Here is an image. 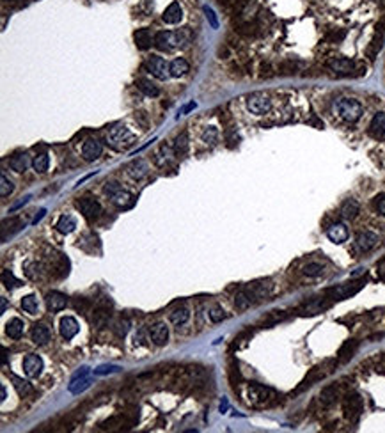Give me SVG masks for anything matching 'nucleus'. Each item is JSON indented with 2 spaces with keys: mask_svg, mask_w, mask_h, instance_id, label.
I'll return each mask as SVG.
<instances>
[{
  "mask_svg": "<svg viewBox=\"0 0 385 433\" xmlns=\"http://www.w3.org/2000/svg\"><path fill=\"white\" fill-rule=\"evenodd\" d=\"M208 316H210V320L213 321V323H220L222 320H225V318H227V314H225V311L222 309L220 306H211Z\"/></svg>",
  "mask_w": 385,
  "mask_h": 433,
  "instance_id": "nucleus-47",
  "label": "nucleus"
},
{
  "mask_svg": "<svg viewBox=\"0 0 385 433\" xmlns=\"http://www.w3.org/2000/svg\"><path fill=\"white\" fill-rule=\"evenodd\" d=\"M218 2L224 4V6H227V4H236V2H240V0H218Z\"/></svg>",
  "mask_w": 385,
  "mask_h": 433,
  "instance_id": "nucleus-54",
  "label": "nucleus"
},
{
  "mask_svg": "<svg viewBox=\"0 0 385 433\" xmlns=\"http://www.w3.org/2000/svg\"><path fill=\"white\" fill-rule=\"evenodd\" d=\"M102 153H103V144L98 139L91 137L82 144V156H84V160H87V162L98 160L100 156H102Z\"/></svg>",
  "mask_w": 385,
  "mask_h": 433,
  "instance_id": "nucleus-14",
  "label": "nucleus"
},
{
  "mask_svg": "<svg viewBox=\"0 0 385 433\" xmlns=\"http://www.w3.org/2000/svg\"><path fill=\"white\" fill-rule=\"evenodd\" d=\"M369 135L374 139H381L385 135V112H376L369 123Z\"/></svg>",
  "mask_w": 385,
  "mask_h": 433,
  "instance_id": "nucleus-24",
  "label": "nucleus"
},
{
  "mask_svg": "<svg viewBox=\"0 0 385 433\" xmlns=\"http://www.w3.org/2000/svg\"><path fill=\"white\" fill-rule=\"evenodd\" d=\"M126 172H128V176H130L131 180L140 181L142 178H146L149 174V165H148V162H144L142 158L133 160V162L128 163Z\"/></svg>",
  "mask_w": 385,
  "mask_h": 433,
  "instance_id": "nucleus-16",
  "label": "nucleus"
},
{
  "mask_svg": "<svg viewBox=\"0 0 385 433\" xmlns=\"http://www.w3.org/2000/svg\"><path fill=\"white\" fill-rule=\"evenodd\" d=\"M59 330H61V336L64 339H73V337L78 334L80 327H78V321L73 316H64L59 323Z\"/></svg>",
  "mask_w": 385,
  "mask_h": 433,
  "instance_id": "nucleus-18",
  "label": "nucleus"
},
{
  "mask_svg": "<svg viewBox=\"0 0 385 433\" xmlns=\"http://www.w3.org/2000/svg\"><path fill=\"white\" fill-rule=\"evenodd\" d=\"M204 13H206V18L210 20L211 27H213V29H217V27H218V22H217V16H215L213 9H211V8H204Z\"/></svg>",
  "mask_w": 385,
  "mask_h": 433,
  "instance_id": "nucleus-51",
  "label": "nucleus"
},
{
  "mask_svg": "<svg viewBox=\"0 0 385 433\" xmlns=\"http://www.w3.org/2000/svg\"><path fill=\"white\" fill-rule=\"evenodd\" d=\"M2 300V309H0V313H6V311H8V300L6 298H0Z\"/></svg>",
  "mask_w": 385,
  "mask_h": 433,
  "instance_id": "nucleus-55",
  "label": "nucleus"
},
{
  "mask_svg": "<svg viewBox=\"0 0 385 433\" xmlns=\"http://www.w3.org/2000/svg\"><path fill=\"white\" fill-rule=\"evenodd\" d=\"M75 206H76V209H78V211H80L82 215L87 219V221H96V219H98V216L103 213L102 204H100V202L96 201V199H92V197L78 199V201L75 202Z\"/></svg>",
  "mask_w": 385,
  "mask_h": 433,
  "instance_id": "nucleus-13",
  "label": "nucleus"
},
{
  "mask_svg": "<svg viewBox=\"0 0 385 433\" xmlns=\"http://www.w3.org/2000/svg\"><path fill=\"white\" fill-rule=\"evenodd\" d=\"M360 211V204L355 201V199H346L345 202L341 204V216L343 219H355Z\"/></svg>",
  "mask_w": 385,
  "mask_h": 433,
  "instance_id": "nucleus-30",
  "label": "nucleus"
},
{
  "mask_svg": "<svg viewBox=\"0 0 385 433\" xmlns=\"http://www.w3.org/2000/svg\"><path fill=\"white\" fill-rule=\"evenodd\" d=\"M22 307L25 313L29 314H37L39 313V302H37V298L34 295H27L22 298Z\"/></svg>",
  "mask_w": 385,
  "mask_h": 433,
  "instance_id": "nucleus-39",
  "label": "nucleus"
},
{
  "mask_svg": "<svg viewBox=\"0 0 385 433\" xmlns=\"http://www.w3.org/2000/svg\"><path fill=\"white\" fill-rule=\"evenodd\" d=\"M188 69H190L188 62H186L183 57H178V59H174V61L171 62V76L179 78V76L186 75V73H188Z\"/></svg>",
  "mask_w": 385,
  "mask_h": 433,
  "instance_id": "nucleus-36",
  "label": "nucleus"
},
{
  "mask_svg": "<svg viewBox=\"0 0 385 433\" xmlns=\"http://www.w3.org/2000/svg\"><path fill=\"white\" fill-rule=\"evenodd\" d=\"M201 139H203L204 144H210V146L217 144V141H218V130H217L215 126H206V128L203 130V134H201Z\"/></svg>",
  "mask_w": 385,
  "mask_h": 433,
  "instance_id": "nucleus-40",
  "label": "nucleus"
},
{
  "mask_svg": "<svg viewBox=\"0 0 385 433\" xmlns=\"http://www.w3.org/2000/svg\"><path fill=\"white\" fill-rule=\"evenodd\" d=\"M149 337L157 347H164L169 339V329L165 323H155L153 327H149Z\"/></svg>",
  "mask_w": 385,
  "mask_h": 433,
  "instance_id": "nucleus-19",
  "label": "nucleus"
},
{
  "mask_svg": "<svg viewBox=\"0 0 385 433\" xmlns=\"http://www.w3.org/2000/svg\"><path fill=\"white\" fill-rule=\"evenodd\" d=\"M116 371H119L117 366H102V368H98L94 373L96 375H105V373H116Z\"/></svg>",
  "mask_w": 385,
  "mask_h": 433,
  "instance_id": "nucleus-52",
  "label": "nucleus"
},
{
  "mask_svg": "<svg viewBox=\"0 0 385 433\" xmlns=\"http://www.w3.org/2000/svg\"><path fill=\"white\" fill-rule=\"evenodd\" d=\"M11 382H13V385H15V389L18 391V394H20V396H22V398H27V396H30V394L34 393L32 385H30V383L27 382V380L18 378V376L11 375Z\"/></svg>",
  "mask_w": 385,
  "mask_h": 433,
  "instance_id": "nucleus-34",
  "label": "nucleus"
},
{
  "mask_svg": "<svg viewBox=\"0 0 385 433\" xmlns=\"http://www.w3.org/2000/svg\"><path fill=\"white\" fill-rule=\"evenodd\" d=\"M41 268H43V265L37 263V261H27V263L23 265V272H25V275L29 279H37V277H39Z\"/></svg>",
  "mask_w": 385,
  "mask_h": 433,
  "instance_id": "nucleus-42",
  "label": "nucleus"
},
{
  "mask_svg": "<svg viewBox=\"0 0 385 433\" xmlns=\"http://www.w3.org/2000/svg\"><path fill=\"white\" fill-rule=\"evenodd\" d=\"M135 85H137V89L140 91V93H144L146 96L157 98L158 94H160V89H158V87L155 85L151 80H148V78H137Z\"/></svg>",
  "mask_w": 385,
  "mask_h": 433,
  "instance_id": "nucleus-32",
  "label": "nucleus"
},
{
  "mask_svg": "<svg viewBox=\"0 0 385 433\" xmlns=\"http://www.w3.org/2000/svg\"><path fill=\"white\" fill-rule=\"evenodd\" d=\"M332 110H334V114H338L343 121H346V123H355V121H359L364 112L362 105L357 100H353V98H335L334 103H332Z\"/></svg>",
  "mask_w": 385,
  "mask_h": 433,
  "instance_id": "nucleus-3",
  "label": "nucleus"
},
{
  "mask_svg": "<svg viewBox=\"0 0 385 433\" xmlns=\"http://www.w3.org/2000/svg\"><path fill=\"white\" fill-rule=\"evenodd\" d=\"M186 149H188V135L183 132L174 139V153L176 155H185Z\"/></svg>",
  "mask_w": 385,
  "mask_h": 433,
  "instance_id": "nucleus-41",
  "label": "nucleus"
},
{
  "mask_svg": "<svg viewBox=\"0 0 385 433\" xmlns=\"http://www.w3.org/2000/svg\"><path fill=\"white\" fill-rule=\"evenodd\" d=\"M273 291L272 281H256L252 284H247L236 293L234 296V306L236 309L245 311L249 307H252L254 304L261 302V300L268 298Z\"/></svg>",
  "mask_w": 385,
  "mask_h": 433,
  "instance_id": "nucleus-1",
  "label": "nucleus"
},
{
  "mask_svg": "<svg viewBox=\"0 0 385 433\" xmlns=\"http://www.w3.org/2000/svg\"><path fill=\"white\" fill-rule=\"evenodd\" d=\"M338 396H339V391H338V387L335 385H330V387H327V389L323 391V393H321V403L323 405H332L334 403L335 400H338Z\"/></svg>",
  "mask_w": 385,
  "mask_h": 433,
  "instance_id": "nucleus-43",
  "label": "nucleus"
},
{
  "mask_svg": "<svg viewBox=\"0 0 385 433\" xmlns=\"http://www.w3.org/2000/svg\"><path fill=\"white\" fill-rule=\"evenodd\" d=\"M192 41V34L188 29H181L178 32L160 30L155 34V47L162 52H172L176 48H185Z\"/></svg>",
  "mask_w": 385,
  "mask_h": 433,
  "instance_id": "nucleus-2",
  "label": "nucleus"
},
{
  "mask_svg": "<svg viewBox=\"0 0 385 433\" xmlns=\"http://www.w3.org/2000/svg\"><path fill=\"white\" fill-rule=\"evenodd\" d=\"M133 41L138 50H148V48H151L155 45V34L149 29H138L133 34Z\"/></svg>",
  "mask_w": 385,
  "mask_h": 433,
  "instance_id": "nucleus-20",
  "label": "nucleus"
},
{
  "mask_svg": "<svg viewBox=\"0 0 385 433\" xmlns=\"http://www.w3.org/2000/svg\"><path fill=\"white\" fill-rule=\"evenodd\" d=\"M346 37V32L345 30H330V32L327 34V41L328 43H341L343 39Z\"/></svg>",
  "mask_w": 385,
  "mask_h": 433,
  "instance_id": "nucleus-49",
  "label": "nucleus"
},
{
  "mask_svg": "<svg viewBox=\"0 0 385 433\" xmlns=\"http://www.w3.org/2000/svg\"><path fill=\"white\" fill-rule=\"evenodd\" d=\"M245 105H247L249 112L256 114V116H265L272 110V96L268 93H252L245 98Z\"/></svg>",
  "mask_w": 385,
  "mask_h": 433,
  "instance_id": "nucleus-7",
  "label": "nucleus"
},
{
  "mask_svg": "<svg viewBox=\"0 0 385 433\" xmlns=\"http://www.w3.org/2000/svg\"><path fill=\"white\" fill-rule=\"evenodd\" d=\"M364 410V403H362V398L359 394H348L343 401V412H345V417L350 419V421L355 422L357 419L360 417Z\"/></svg>",
  "mask_w": 385,
  "mask_h": 433,
  "instance_id": "nucleus-12",
  "label": "nucleus"
},
{
  "mask_svg": "<svg viewBox=\"0 0 385 433\" xmlns=\"http://www.w3.org/2000/svg\"><path fill=\"white\" fill-rule=\"evenodd\" d=\"M89 373L87 368H82V371H78L75 376H73L71 383H69V391L75 394L82 393V391H85L89 385H91V382H89V378H85V375Z\"/></svg>",
  "mask_w": 385,
  "mask_h": 433,
  "instance_id": "nucleus-25",
  "label": "nucleus"
},
{
  "mask_svg": "<svg viewBox=\"0 0 385 433\" xmlns=\"http://www.w3.org/2000/svg\"><path fill=\"white\" fill-rule=\"evenodd\" d=\"M87 307H89V302L85 298H76V302H75V309H78V311H87Z\"/></svg>",
  "mask_w": 385,
  "mask_h": 433,
  "instance_id": "nucleus-53",
  "label": "nucleus"
},
{
  "mask_svg": "<svg viewBox=\"0 0 385 433\" xmlns=\"http://www.w3.org/2000/svg\"><path fill=\"white\" fill-rule=\"evenodd\" d=\"M364 284H366V281H364V279H360V281L345 282V284H339V286H335V288L327 289V291H325V296H328L332 302H334V300L350 298V296H353L355 293H359L360 289L364 288Z\"/></svg>",
  "mask_w": 385,
  "mask_h": 433,
  "instance_id": "nucleus-9",
  "label": "nucleus"
},
{
  "mask_svg": "<svg viewBox=\"0 0 385 433\" xmlns=\"http://www.w3.org/2000/svg\"><path fill=\"white\" fill-rule=\"evenodd\" d=\"M114 330H116V334L119 337H124L128 334V330H130V321H128L126 318H121V320H117V323L114 325Z\"/></svg>",
  "mask_w": 385,
  "mask_h": 433,
  "instance_id": "nucleus-48",
  "label": "nucleus"
},
{
  "mask_svg": "<svg viewBox=\"0 0 385 433\" xmlns=\"http://www.w3.org/2000/svg\"><path fill=\"white\" fill-rule=\"evenodd\" d=\"M13 190H15L13 181L9 180L6 174H2V178H0V195H2V197H8V195L13 194Z\"/></svg>",
  "mask_w": 385,
  "mask_h": 433,
  "instance_id": "nucleus-44",
  "label": "nucleus"
},
{
  "mask_svg": "<svg viewBox=\"0 0 385 433\" xmlns=\"http://www.w3.org/2000/svg\"><path fill=\"white\" fill-rule=\"evenodd\" d=\"M29 165H30V160L25 153H16V155H13L11 158H9V167H11L13 170H16V172H25V170L29 169Z\"/></svg>",
  "mask_w": 385,
  "mask_h": 433,
  "instance_id": "nucleus-28",
  "label": "nucleus"
},
{
  "mask_svg": "<svg viewBox=\"0 0 385 433\" xmlns=\"http://www.w3.org/2000/svg\"><path fill=\"white\" fill-rule=\"evenodd\" d=\"M323 272L325 267L321 263H316V261H311L302 268V274L307 275V277H320V275H323Z\"/></svg>",
  "mask_w": 385,
  "mask_h": 433,
  "instance_id": "nucleus-38",
  "label": "nucleus"
},
{
  "mask_svg": "<svg viewBox=\"0 0 385 433\" xmlns=\"http://www.w3.org/2000/svg\"><path fill=\"white\" fill-rule=\"evenodd\" d=\"M105 142L109 148L116 149V151H124V149H128L130 146L135 144V135L126 126H121L119 124V126H114L107 132Z\"/></svg>",
  "mask_w": 385,
  "mask_h": 433,
  "instance_id": "nucleus-4",
  "label": "nucleus"
},
{
  "mask_svg": "<svg viewBox=\"0 0 385 433\" xmlns=\"http://www.w3.org/2000/svg\"><path fill=\"white\" fill-rule=\"evenodd\" d=\"M376 243H378V235L373 231H362L357 236V247H359V250H362V252H367V250L374 249Z\"/></svg>",
  "mask_w": 385,
  "mask_h": 433,
  "instance_id": "nucleus-23",
  "label": "nucleus"
},
{
  "mask_svg": "<svg viewBox=\"0 0 385 433\" xmlns=\"http://www.w3.org/2000/svg\"><path fill=\"white\" fill-rule=\"evenodd\" d=\"M46 265H48V270L50 274H54L57 279H62L69 274V261L66 256L59 252H54L52 250L50 256H46Z\"/></svg>",
  "mask_w": 385,
  "mask_h": 433,
  "instance_id": "nucleus-11",
  "label": "nucleus"
},
{
  "mask_svg": "<svg viewBox=\"0 0 385 433\" xmlns=\"http://www.w3.org/2000/svg\"><path fill=\"white\" fill-rule=\"evenodd\" d=\"M43 215H44V209H39V213H37L36 219H34V224H36L37 221H41V219H43Z\"/></svg>",
  "mask_w": 385,
  "mask_h": 433,
  "instance_id": "nucleus-57",
  "label": "nucleus"
},
{
  "mask_svg": "<svg viewBox=\"0 0 385 433\" xmlns=\"http://www.w3.org/2000/svg\"><path fill=\"white\" fill-rule=\"evenodd\" d=\"M6 362H8V350L2 348V364H6Z\"/></svg>",
  "mask_w": 385,
  "mask_h": 433,
  "instance_id": "nucleus-56",
  "label": "nucleus"
},
{
  "mask_svg": "<svg viewBox=\"0 0 385 433\" xmlns=\"http://www.w3.org/2000/svg\"><path fill=\"white\" fill-rule=\"evenodd\" d=\"M162 20L169 25H176L183 20V8L178 4V2H172V4L167 6V9L162 15Z\"/></svg>",
  "mask_w": 385,
  "mask_h": 433,
  "instance_id": "nucleus-21",
  "label": "nucleus"
},
{
  "mask_svg": "<svg viewBox=\"0 0 385 433\" xmlns=\"http://www.w3.org/2000/svg\"><path fill=\"white\" fill-rule=\"evenodd\" d=\"M144 68L158 80H165L167 76H171V64H169L165 59L158 57V55H151V57H148Z\"/></svg>",
  "mask_w": 385,
  "mask_h": 433,
  "instance_id": "nucleus-10",
  "label": "nucleus"
},
{
  "mask_svg": "<svg viewBox=\"0 0 385 433\" xmlns=\"http://www.w3.org/2000/svg\"><path fill=\"white\" fill-rule=\"evenodd\" d=\"M325 375H327V371H325L323 368H314V369H311V373H309L307 376H305L304 382H302L300 385H298V389L295 391V394H297V393H302V391H305L307 387L313 385L314 382H318V380L323 378Z\"/></svg>",
  "mask_w": 385,
  "mask_h": 433,
  "instance_id": "nucleus-27",
  "label": "nucleus"
},
{
  "mask_svg": "<svg viewBox=\"0 0 385 433\" xmlns=\"http://www.w3.org/2000/svg\"><path fill=\"white\" fill-rule=\"evenodd\" d=\"M2 284H4L8 289H13V288H18L22 282H20L9 270H2Z\"/></svg>",
  "mask_w": 385,
  "mask_h": 433,
  "instance_id": "nucleus-46",
  "label": "nucleus"
},
{
  "mask_svg": "<svg viewBox=\"0 0 385 433\" xmlns=\"http://www.w3.org/2000/svg\"><path fill=\"white\" fill-rule=\"evenodd\" d=\"M357 348H359V341H355V339L346 341V343L343 344L341 348H339V355H338L339 362H346V361H350V359L353 357V354H355V352H357Z\"/></svg>",
  "mask_w": 385,
  "mask_h": 433,
  "instance_id": "nucleus-31",
  "label": "nucleus"
},
{
  "mask_svg": "<svg viewBox=\"0 0 385 433\" xmlns=\"http://www.w3.org/2000/svg\"><path fill=\"white\" fill-rule=\"evenodd\" d=\"M23 371L29 378H36L43 371V359L37 354H29L23 359Z\"/></svg>",
  "mask_w": 385,
  "mask_h": 433,
  "instance_id": "nucleus-15",
  "label": "nucleus"
},
{
  "mask_svg": "<svg viewBox=\"0 0 385 433\" xmlns=\"http://www.w3.org/2000/svg\"><path fill=\"white\" fill-rule=\"evenodd\" d=\"M4 2H6V4H8V2H9V4H13V2H16V0H4Z\"/></svg>",
  "mask_w": 385,
  "mask_h": 433,
  "instance_id": "nucleus-59",
  "label": "nucleus"
},
{
  "mask_svg": "<svg viewBox=\"0 0 385 433\" xmlns=\"http://www.w3.org/2000/svg\"><path fill=\"white\" fill-rule=\"evenodd\" d=\"M373 206L380 215L385 216V194H378L376 197L373 199Z\"/></svg>",
  "mask_w": 385,
  "mask_h": 433,
  "instance_id": "nucleus-50",
  "label": "nucleus"
},
{
  "mask_svg": "<svg viewBox=\"0 0 385 433\" xmlns=\"http://www.w3.org/2000/svg\"><path fill=\"white\" fill-rule=\"evenodd\" d=\"M48 165H50V156H48V153L43 151V153H37V155L34 156L32 167H34V170H36V172H39V174L46 172Z\"/></svg>",
  "mask_w": 385,
  "mask_h": 433,
  "instance_id": "nucleus-37",
  "label": "nucleus"
},
{
  "mask_svg": "<svg viewBox=\"0 0 385 433\" xmlns=\"http://www.w3.org/2000/svg\"><path fill=\"white\" fill-rule=\"evenodd\" d=\"M105 194L109 195L110 202L116 204L117 208H130L135 201L133 195L128 190H124V188L121 187L119 183H116V181H110V183L105 185Z\"/></svg>",
  "mask_w": 385,
  "mask_h": 433,
  "instance_id": "nucleus-8",
  "label": "nucleus"
},
{
  "mask_svg": "<svg viewBox=\"0 0 385 433\" xmlns=\"http://www.w3.org/2000/svg\"><path fill=\"white\" fill-rule=\"evenodd\" d=\"M327 68L330 69L334 75L338 76H353L357 69L360 71H366V68H360L359 62L352 61V59L346 57H332L327 61Z\"/></svg>",
  "mask_w": 385,
  "mask_h": 433,
  "instance_id": "nucleus-6",
  "label": "nucleus"
},
{
  "mask_svg": "<svg viewBox=\"0 0 385 433\" xmlns=\"http://www.w3.org/2000/svg\"><path fill=\"white\" fill-rule=\"evenodd\" d=\"M327 236L330 242L334 243H343L348 240L350 233H348V228H346L343 222H334L327 228Z\"/></svg>",
  "mask_w": 385,
  "mask_h": 433,
  "instance_id": "nucleus-17",
  "label": "nucleus"
},
{
  "mask_svg": "<svg viewBox=\"0 0 385 433\" xmlns=\"http://www.w3.org/2000/svg\"><path fill=\"white\" fill-rule=\"evenodd\" d=\"M247 398H249V405L252 407H268L272 405L273 401L279 398V394L272 389V387L261 385V383H251L247 387Z\"/></svg>",
  "mask_w": 385,
  "mask_h": 433,
  "instance_id": "nucleus-5",
  "label": "nucleus"
},
{
  "mask_svg": "<svg viewBox=\"0 0 385 433\" xmlns=\"http://www.w3.org/2000/svg\"><path fill=\"white\" fill-rule=\"evenodd\" d=\"M23 330H25V323H23V320H20V318H13V320L8 321V325H6V332H8V336L11 337V339H20V337L23 336Z\"/></svg>",
  "mask_w": 385,
  "mask_h": 433,
  "instance_id": "nucleus-29",
  "label": "nucleus"
},
{
  "mask_svg": "<svg viewBox=\"0 0 385 433\" xmlns=\"http://www.w3.org/2000/svg\"><path fill=\"white\" fill-rule=\"evenodd\" d=\"M110 318V313L109 309H103V307H100V309L94 311V316H92V323L98 325V327H103V325L109 321Z\"/></svg>",
  "mask_w": 385,
  "mask_h": 433,
  "instance_id": "nucleus-45",
  "label": "nucleus"
},
{
  "mask_svg": "<svg viewBox=\"0 0 385 433\" xmlns=\"http://www.w3.org/2000/svg\"><path fill=\"white\" fill-rule=\"evenodd\" d=\"M50 329L44 323H36L30 330V337L36 344H46L50 341Z\"/></svg>",
  "mask_w": 385,
  "mask_h": 433,
  "instance_id": "nucleus-26",
  "label": "nucleus"
},
{
  "mask_svg": "<svg viewBox=\"0 0 385 433\" xmlns=\"http://www.w3.org/2000/svg\"><path fill=\"white\" fill-rule=\"evenodd\" d=\"M55 228H57V231L62 233V235H69V233L75 231L76 221L73 219V216L64 215V216H61V219H59V222H57V226H55Z\"/></svg>",
  "mask_w": 385,
  "mask_h": 433,
  "instance_id": "nucleus-35",
  "label": "nucleus"
},
{
  "mask_svg": "<svg viewBox=\"0 0 385 433\" xmlns=\"http://www.w3.org/2000/svg\"><path fill=\"white\" fill-rule=\"evenodd\" d=\"M171 321L176 325V327H181V325H185L186 321H188L190 318V311L186 309V307H176V309L171 311Z\"/></svg>",
  "mask_w": 385,
  "mask_h": 433,
  "instance_id": "nucleus-33",
  "label": "nucleus"
},
{
  "mask_svg": "<svg viewBox=\"0 0 385 433\" xmlns=\"http://www.w3.org/2000/svg\"><path fill=\"white\" fill-rule=\"evenodd\" d=\"M0 394H2V398H0V400L4 401L6 400V387H2V389H0Z\"/></svg>",
  "mask_w": 385,
  "mask_h": 433,
  "instance_id": "nucleus-58",
  "label": "nucleus"
},
{
  "mask_svg": "<svg viewBox=\"0 0 385 433\" xmlns=\"http://www.w3.org/2000/svg\"><path fill=\"white\" fill-rule=\"evenodd\" d=\"M68 306V298L61 291H50L46 295V307L52 313H59Z\"/></svg>",
  "mask_w": 385,
  "mask_h": 433,
  "instance_id": "nucleus-22",
  "label": "nucleus"
}]
</instances>
